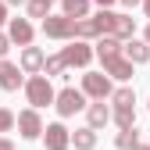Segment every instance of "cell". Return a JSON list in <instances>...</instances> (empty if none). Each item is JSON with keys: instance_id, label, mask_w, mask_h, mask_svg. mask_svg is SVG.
I'll list each match as a JSON object with an SVG mask.
<instances>
[{"instance_id": "cell-1", "label": "cell", "mask_w": 150, "mask_h": 150, "mask_svg": "<svg viewBox=\"0 0 150 150\" xmlns=\"http://www.w3.org/2000/svg\"><path fill=\"white\" fill-rule=\"evenodd\" d=\"M25 97H29V104L40 111V107H50L54 104V86H50V75H29V82H25Z\"/></svg>"}, {"instance_id": "cell-2", "label": "cell", "mask_w": 150, "mask_h": 150, "mask_svg": "<svg viewBox=\"0 0 150 150\" xmlns=\"http://www.w3.org/2000/svg\"><path fill=\"white\" fill-rule=\"evenodd\" d=\"M54 107H57L61 118H71V115H79V111H86V93L75 89V86H64L61 93H54Z\"/></svg>"}, {"instance_id": "cell-3", "label": "cell", "mask_w": 150, "mask_h": 150, "mask_svg": "<svg viewBox=\"0 0 150 150\" xmlns=\"http://www.w3.org/2000/svg\"><path fill=\"white\" fill-rule=\"evenodd\" d=\"M111 75L107 71H86L82 75V93H86V100H107L111 97Z\"/></svg>"}, {"instance_id": "cell-4", "label": "cell", "mask_w": 150, "mask_h": 150, "mask_svg": "<svg viewBox=\"0 0 150 150\" xmlns=\"http://www.w3.org/2000/svg\"><path fill=\"white\" fill-rule=\"evenodd\" d=\"M43 36L47 40H75V18H68V14H47L43 18Z\"/></svg>"}, {"instance_id": "cell-5", "label": "cell", "mask_w": 150, "mask_h": 150, "mask_svg": "<svg viewBox=\"0 0 150 150\" xmlns=\"http://www.w3.org/2000/svg\"><path fill=\"white\" fill-rule=\"evenodd\" d=\"M14 125H18V132H22V139H40L43 136V118H40L36 107L18 111V115H14Z\"/></svg>"}, {"instance_id": "cell-6", "label": "cell", "mask_w": 150, "mask_h": 150, "mask_svg": "<svg viewBox=\"0 0 150 150\" xmlns=\"http://www.w3.org/2000/svg\"><path fill=\"white\" fill-rule=\"evenodd\" d=\"M61 57H64L68 68H86V64L93 61V47H89L86 40H68V47L61 50Z\"/></svg>"}, {"instance_id": "cell-7", "label": "cell", "mask_w": 150, "mask_h": 150, "mask_svg": "<svg viewBox=\"0 0 150 150\" xmlns=\"http://www.w3.org/2000/svg\"><path fill=\"white\" fill-rule=\"evenodd\" d=\"M100 64H104V71L111 75V79H118V82H129L132 79V61L125 57V54H111V57H100Z\"/></svg>"}, {"instance_id": "cell-8", "label": "cell", "mask_w": 150, "mask_h": 150, "mask_svg": "<svg viewBox=\"0 0 150 150\" xmlns=\"http://www.w3.org/2000/svg\"><path fill=\"white\" fill-rule=\"evenodd\" d=\"M43 143H47V150H68L71 146V132L61 122H50V125H43Z\"/></svg>"}, {"instance_id": "cell-9", "label": "cell", "mask_w": 150, "mask_h": 150, "mask_svg": "<svg viewBox=\"0 0 150 150\" xmlns=\"http://www.w3.org/2000/svg\"><path fill=\"white\" fill-rule=\"evenodd\" d=\"M32 22L29 18H7V40L11 43H18V47H29L32 43Z\"/></svg>"}, {"instance_id": "cell-10", "label": "cell", "mask_w": 150, "mask_h": 150, "mask_svg": "<svg viewBox=\"0 0 150 150\" xmlns=\"http://www.w3.org/2000/svg\"><path fill=\"white\" fill-rule=\"evenodd\" d=\"M22 82H25V79H22V68H18L14 61H7V57H0V89L14 93Z\"/></svg>"}, {"instance_id": "cell-11", "label": "cell", "mask_w": 150, "mask_h": 150, "mask_svg": "<svg viewBox=\"0 0 150 150\" xmlns=\"http://www.w3.org/2000/svg\"><path fill=\"white\" fill-rule=\"evenodd\" d=\"M43 57L47 54L40 50V47H22V57H18V68H22L25 75H36V71H43Z\"/></svg>"}, {"instance_id": "cell-12", "label": "cell", "mask_w": 150, "mask_h": 150, "mask_svg": "<svg viewBox=\"0 0 150 150\" xmlns=\"http://www.w3.org/2000/svg\"><path fill=\"white\" fill-rule=\"evenodd\" d=\"M122 54H125L132 64H146V61H150V43L132 36V40H125V43H122Z\"/></svg>"}, {"instance_id": "cell-13", "label": "cell", "mask_w": 150, "mask_h": 150, "mask_svg": "<svg viewBox=\"0 0 150 150\" xmlns=\"http://www.w3.org/2000/svg\"><path fill=\"white\" fill-rule=\"evenodd\" d=\"M86 122H89V129H104V125L111 122V107H107L104 100L86 104Z\"/></svg>"}, {"instance_id": "cell-14", "label": "cell", "mask_w": 150, "mask_h": 150, "mask_svg": "<svg viewBox=\"0 0 150 150\" xmlns=\"http://www.w3.org/2000/svg\"><path fill=\"white\" fill-rule=\"evenodd\" d=\"M111 54H122V40L111 36V32H104L97 40V47H93V57H111Z\"/></svg>"}, {"instance_id": "cell-15", "label": "cell", "mask_w": 150, "mask_h": 150, "mask_svg": "<svg viewBox=\"0 0 150 150\" xmlns=\"http://www.w3.org/2000/svg\"><path fill=\"white\" fill-rule=\"evenodd\" d=\"M111 36H118V40H132L136 36V18H129V14H115V29H111Z\"/></svg>"}, {"instance_id": "cell-16", "label": "cell", "mask_w": 150, "mask_h": 150, "mask_svg": "<svg viewBox=\"0 0 150 150\" xmlns=\"http://www.w3.org/2000/svg\"><path fill=\"white\" fill-rule=\"evenodd\" d=\"M71 146L75 150H97V129H75L71 132Z\"/></svg>"}, {"instance_id": "cell-17", "label": "cell", "mask_w": 150, "mask_h": 150, "mask_svg": "<svg viewBox=\"0 0 150 150\" xmlns=\"http://www.w3.org/2000/svg\"><path fill=\"white\" fill-rule=\"evenodd\" d=\"M111 118L118 129H132L136 125V107H111Z\"/></svg>"}, {"instance_id": "cell-18", "label": "cell", "mask_w": 150, "mask_h": 150, "mask_svg": "<svg viewBox=\"0 0 150 150\" xmlns=\"http://www.w3.org/2000/svg\"><path fill=\"white\" fill-rule=\"evenodd\" d=\"M97 25H93V18L86 14V18H75V40H97Z\"/></svg>"}, {"instance_id": "cell-19", "label": "cell", "mask_w": 150, "mask_h": 150, "mask_svg": "<svg viewBox=\"0 0 150 150\" xmlns=\"http://www.w3.org/2000/svg\"><path fill=\"white\" fill-rule=\"evenodd\" d=\"M115 107H136V93L129 89V86H122V89H111V97H107Z\"/></svg>"}, {"instance_id": "cell-20", "label": "cell", "mask_w": 150, "mask_h": 150, "mask_svg": "<svg viewBox=\"0 0 150 150\" xmlns=\"http://www.w3.org/2000/svg\"><path fill=\"white\" fill-rule=\"evenodd\" d=\"M136 143H139L136 125H132V129H118V136H115V146H118V150H132Z\"/></svg>"}, {"instance_id": "cell-21", "label": "cell", "mask_w": 150, "mask_h": 150, "mask_svg": "<svg viewBox=\"0 0 150 150\" xmlns=\"http://www.w3.org/2000/svg\"><path fill=\"white\" fill-rule=\"evenodd\" d=\"M93 25H97V32H100V36H104V32H111V29H115V11L100 7L97 14H93Z\"/></svg>"}, {"instance_id": "cell-22", "label": "cell", "mask_w": 150, "mask_h": 150, "mask_svg": "<svg viewBox=\"0 0 150 150\" xmlns=\"http://www.w3.org/2000/svg\"><path fill=\"white\" fill-rule=\"evenodd\" d=\"M61 7L68 18H86L89 14V0H61Z\"/></svg>"}, {"instance_id": "cell-23", "label": "cell", "mask_w": 150, "mask_h": 150, "mask_svg": "<svg viewBox=\"0 0 150 150\" xmlns=\"http://www.w3.org/2000/svg\"><path fill=\"white\" fill-rule=\"evenodd\" d=\"M64 71H68V64H64L61 54H50V57H43V75H64Z\"/></svg>"}, {"instance_id": "cell-24", "label": "cell", "mask_w": 150, "mask_h": 150, "mask_svg": "<svg viewBox=\"0 0 150 150\" xmlns=\"http://www.w3.org/2000/svg\"><path fill=\"white\" fill-rule=\"evenodd\" d=\"M50 4H54V0H25V11H29V18H47Z\"/></svg>"}, {"instance_id": "cell-25", "label": "cell", "mask_w": 150, "mask_h": 150, "mask_svg": "<svg viewBox=\"0 0 150 150\" xmlns=\"http://www.w3.org/2000/svg\"><path fill=\"white\" fill-rule=\"evenodd\" d=\"M11 129H14V111L0 107V132H11Z\"/></svg>"}, {"instance_id": "cell-26", "label": "cell", "mask_w": 150, "mask_h": 150, "mask_svg": "<svg viewBox=\"0 0 150 150\" xmlns=\"http://www.w3.org/2000/svg\"><path fill=\"white\" fill-rule=\"evenodd\" d=\"M7 50H11V40H7V32H0V57H7Z\"/></svg>"}, {"instance_id": "cell-27", "label": "cell", "mask_w": 150, "mask_h": 150, "mask_svg": "<svg viewBox=\"0 0 150 150\" xmlns=\"http://www.w3.org/2000/svg\"><path fill=\"white\" fill-rule=\"evenodd\" d=\"M0 25H7V4L0 0Z\"/></svg>"}, {"instance_id": "cell-28", "label": "cell", "mask_w": 150, "mask_h": 150, "mask_svg": "<svg viewBox=\"0 0 150 150\" xmlns=\"http://www.w3.org/2000/svg\"><path fill=\"white\" fill-rule=\"evenodd\" d=\"M0 150H14V143H11L7 136H0Z\"/></svg>"}, {"instance_id": "cell-29", "label": "cell", "mask_w": 150, "mask_h": 150, "mask_svg": "<svg viewBox=\"0 0 150 150\" xmlns=\"http://www.w3.org/2000/svg\"><path fill=\"white\" fill-rule=\"evenodd\" d=\"M93 4H100V7H111V4H118V0H93Z\"/></svg>"}, {"instance_id": "cell-30", "label": "cell", "mask_w": 150, "mask_h": 150, "mask_svg": "<svg viewBox=\"0 0 150 150\" xmlns=\"http://www.w3.org/2000/svg\"><path fill=\"white\" fill-rule=\"evenodd\" d=\"M4 4H7V7H22L25 0H4Z\"/></svg>"}, {"instance_id": "cell-31", "label": "cell", "mask_w": 150, "mask_h": 150, "mask_svg": "<svg viewBox=\"0 0 150 150\" xmlns=\"http://www.w3.org/2000/svg\"><path fill=\"white\" fill-rule=\"evenodd\" d=\"M118 4H125V7H136V4H139V0H118Z\"/></svg>"}, {"instance_id": "cell-32", "label": "cell", "mask_w": 150, "mask_h": 150, "mask_svg": "<svg viewBox=\"0 0 150 150\" xmlns=\"http://www.w3.org/2000/svg\"><path fill=\"white\" fill-rule=\"evenodd\" d=\"M139 4H143V11H146V18H150V0H139Z\"/></svg>"}, {"instance_id": "cell-33", "label": "cell", "mask_w": 150, "mask_h": 150, "mask_svg": "<svg viewBox=\"0 0 150 150\" xmlns=\"http://www.w3.org/2000/svg\"><path fill=\"white\" fill-rule=\"evenodd\" d=\"M143 40H146V43H150V22H146V29H143Z\"/></svg>"}, {"instance_id": "cell-34", "label": "cell", "mask_w": 150, "mask_h": 150, "mask_svg": "<svg viewBox=\"0 0 150 150\" xmlns=\"http://www.w3.org/2000/svg\"><path fill=\"white\" fill-rule=\"evenodd\" d=\"M132 150H150V146H146V143H136V146H132Z\"/></svg>"}]
</instances>
